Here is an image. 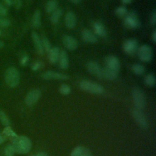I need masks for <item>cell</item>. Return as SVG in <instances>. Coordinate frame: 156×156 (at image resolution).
<instances>
[{"instance_id": "obj_1", "label": "cell", "mask_w": 156, "mask_h": 156, "mask_svg": "<svg viewBox=\"0 0 156 156\" xmlns=\"http://www.w3.org/2000/svg\"><path fill=\"white\" fill-rule=\"evenodd\" d=\"M12 146L15 152L19 154H27L32 148L30 140L26 136H17L13 140Z\"/></svg>"}, {"instance_id": "obj_2", "label": "cell", "mask_w": 156, "mask_h": 156, "mask_svg": "<svg viewBox=\"0 0 156 156\" xmlns=\"http://www.w3.org/2000/svg\"><path fill=\"white\" fill-rule=\"evenodd\" d=\"M5 83L11 88L16 87L18 85L20 80V75L18 70L13 66L9 67L4 74Z\"/></svg>"}, {"instance_id": "obj_3", "label": "cell", "mask_w": 156, "mask_h": 156, "mask_svg": "<svg viewBox=\"0 0 156 156\" xmlns=\"http://www.w3.org/2000/svg\"><path fill=\"white\" fill-rule=\"evenodd\" d=\"M79 87L85 91L96 94H102L104 91V88L102 85L87 80H82L79 83Z\"/></svg>"}, {"instance_id": "obj_4", "label": "cell", "mask_w": 156, "mask_h": 156, "mask_svg": "<svg viewBox=\"0 0 156 156\" xmlns=\"http://www.w3.org/2000/svg\"><path fill=\"white\" fill-rule=\"evenodd\" d=\"M124 24L127 29L130 30L139 28L141 26V23L137 13L135 11L128 12L124 16Z\"/></svg>"}, {"instance_id": "obj_5", "label": "cell", "mask_w": 156, "mask_h": 156, "mask_svg": "<svg viewBox=\"0 0 156 156\" xmlns=\"http://www.w3.org/2000/svg\"><path fill=\"white\" fill-rule=\"evenodd\" d=\"M136 54L138 58L143 62H149L152 60L154 56L152 48L147 44H143L138 47Z\"/></svg>"}, {"instance_id": "obj_6", "label": "cell", "mask_w": 156, "mask_h": 156, "mask_svg": "<svg viewBox=\"0 0 156 156\" xmlns=\"http://www.w3.org/2000/svg\"><path fill=\"white\" fill-rule=\"evenodd\" d=\"M132 96L135 108L142 110L146 104V97L144 92L139 88H134L132 91Z\"/></svg>"}, {"instance_id": "obj_7", "label": "cell", "mask_w": 156, "mask_h": 156, "mask_svg": "<svg viewBox=\"0 0 156 156\" xmlns=\"http://www.w3.org/2000/svg\"><path fill=\"white\" fill-rule=\"evenodd\" d=\"M138 48V41L134 38L126 40L122 44L124 52L128 55L133 56L136 54Z\"/></svg>"}, {"instance_id": "obj_8", "label": "cell", "mask_w": 156, "mask_h": 156, "mask_svg": "<svg viewBox=\"0 0 156 156\" xmlns=\"http://www.w3.org/2000/svg\"><path fill=\"white\" fill-rule=\"evenodd\" d=\"M132 115L138 126L142 129H147L148 127V121L146 115L143 112L142 110L134 108L132 110Z\"/></svg>"}, {"instance_id": "obj_9", "label": "cell", "mask_w": 156, "mask_h": 156, "mask_svg": "<svg viewBox=\"0 0 156 156\" xmlns=\"http://www.w3.org/2000/svg\"><path fill=\"white\" fill-rule=\"evenodd\" d=\"M105 67L119 72L120 69V62L117 57L113 55H108L105 58Z\"/></svg>"}, {"instance_id": "obj_10", "label": "cell", "mask_w": 156, "mask_h": 156, "mask_svg": "<svg viewBox=\"0 0 156 156\" xmlns=\"http://www.w3.org/2000/svg\"><path fill=\"white\" fill-rule=\"evenodd\" d=\"M87 69L92 75L102 79L103 68H102L98 63L93 61L88 62L87 63Z\"/></svg>"}, {"instance_id": "obj_11", "label": "cell", "mask_w": 156, "mask_h": 156, "mask_svg": "<svg viewBox=\"0 0 156 156\" xmlns=\"http://www.w3.org/2000/svg\"><path fill=\"white\" fill-rule=\"evenodd\" d=\"M41 96V92L38 89H34L30 90L27 94L26 98H25V102L26 104L29 105L31 106L35 104L40 99Z\"/></svg>"}, {"instance_id": "obj_12", "label": "cell", "mask_w": 156, "mask_h": 156, "mask_svg": "<svg viewBox=\"0 0 156 156\" xmlns=\"http://www.w3.org/2000/svg\"><path fill=\"white\" fill-rule=\"evenodd\" d=\"M62 42L65 48L69 51L75 50L78 46V42L76 39L68 35H65L63 36Z\"/></svg>"}, {"instance_id": "obj_13", "label": "cell", "mask_w": 156, "mask_h": 156, "mask_svg": "<svg viewBox=\"0 0 156 156\" xmlns=\"http://www.w3.org/2000/svg\"><path fill=\"white\" fill-rule=\"evenodd\" d=\"M41 76L43 79L46 80H66L68 79V76L66 74L52 71H46Z\"/></svg>"}, {"instance_id": "obj_14", "label": "cell", "mask_w": 156, "mask_h": 156, "mask_svg": "<svg viewBox=\"0 0 156 156\" xmlns=\"http://www.w3.org/2000/svg\"><path fill=\"white\" fill-rule=\"evenodd\" d=\"M32 39L33 41V43L35 46V49L37 52V53L40 55H43L44 54V49L43 48V46H42V43H41V40L40 38L39 35H38V34L35 32L33 31L32 32Z\"/></svg>"}, {"instance_id": "obj_15", "label": "cell", "mask_w": 156, "mask_h": 156, "mask_svg": "<svg viewBox=\"0 0 156 156\" xmlns=\"http://www.w3.org/2000/svg\"><path fill=\"white\" fill-rule=\"evenodd\" d=\"M81 35L82 40L87 43H95L98 41L96 35L90 30L84 29L82 32Z\"/></svg>"}, {"instance_id": "obj_16", "label": "cell", "mask_w": 156, "mask_h": 156, "mask_svg": "<svg viewBox=\"0 0 156 156\" xmlns=\"http://www.w3.org/2000/svg\"><path fill=\"white\" fill-rule=\"evenodd\" d=\"M58 65L62 69H66L69 66V59L66 52L65 50L60 51V54L58 59Z\"/></svg>"}, {"instance_id": "obj_17", "label": "cell", "mask_w": 156, "mask_h": 156, "mask_svg": "<svg viewBox=\"0 0 156 156\" xmlns=\"http://www.w3.org/2000/svg\"><path fill=\"white\" fill-rule=\"evenodd\" d=\"M93 33L99 37H104L107 35L106 29L103 25L102 23L101 22H95L93 24Z\"/></svg>"}, {"instance_id": "obj_18", "label": "cell", "mask_w": 156, "mask_h": 156, "mask_svg": "<svg viewBox=\"0 0 156 156\" xmlns=\"http://www.w3.org/2000/svg\"><path fill=\"white\" fill-rule=\"evenodd\" d=\"M65 26L68 29H73L76 24V17L74 13L68 12L65 17Z\"/></svg>"}, {"instance_id": "obj_19", "label": "cell", "mask_w": 156, "mask_h": 156, "mask_svg": "<svg viewBox=\"0 0 156 156\" xmlns=\"http://www.w3.org/2000/svg\"><path fill=\"white\" fill-rule=\"evenodd\" d=\"M71 156H91L90 151L83 146H77L71 152Z\"/></svg>"}, {"instance_id": "obj_20", "label": "cell", "mask_w": 156, "mask_h": 156, "mask_svg": "<svg viewBox=\"0 0 156 156\" xmlns=\"http://www.w3.org/2000/svg\"><path fill=\"white\" fill-rule=\"evenodd\" d=\"M60 49L58 47L54 46L52 48L48 53V59L49 62L52 64H54L58 62L59 54H60Z\"/></svg>"}, {"instance_id": "obj_21", "label": "cell", "mask_w": 156, "mask_h": 156, "mask_svg": "<svg viewBox=\"0 0 156 156\" xmlns=\"http://www.w3.org/2000/svg\"><path fill=\"white\" fill-rule=\"evenodd\" d=\"M118 73L119 72L112 70L107 67H105V68H103L102 79L110 80H114L118 77Z\"/></svg>"}, {"instance_id": "obj_22", "label": "cell", "mask_w": 156, "mask_h": 156, "mask_svg": "<svg viewBox=\"0 0 156 156\" xmlns=\"http://www.w3.org/2000/svg\"><path fill=\"white\" fill-rule=\"evenodd\" d=\"M58 8L57 0H48L45 5V11L48 13H52Z\"/></svg>"}, {"instance_id": "obj_23", "label": "cell", "mask_w": 156, "mask_h": 156, "mask_svg": "<svg viewBox=\"0 0 156 156\" xmlns=\"http://www.w3.org/2000/svg\"><path fill=\"white\" fill-rule=\"evenodd\" d=\"M41 12L39 10H37L34 13L32 18V24L34 27H39L41 23Z\"/></svg>"}, {"instance_id": "obj_24", "label": "cell", "mask_w": 156, "mask_h": 156, "mask_svg": "<svg viewBox=\"0 0 156 156\" xmlns=\"http://www.w3.org/2000/svg\"><path fill=\"white\" fill-rule=\"evenodd\" d=\"M62 15V10L60 8H57L55 11H54L51 15L50 20L52 24H56L59 20L60 19Z\"/></svg>"}, {"instance_id": "obj_25", "label": "cell", "mask_w": 156, "mask_h": 156, "mask_svg": "<svg viewBox=\"0 0 156 156\" xmlns=\"http://www.w3.org/2000/svg\"><path fill=\"white\" fill-rule=\"evenodd\" d=\"M132 71L136 75H143L145 72L144 66L140 63H135L131 66Z\"/></svg>"}, {"instance_id": "obj_26", "label": "cell", "mask_w": 156, "mask_h": 156, "mask_svg": "<svg viewBox=\"0 0 156 156\" xmlns=\"http://www.w3.org/2000/svg\"><path fill=\"white\" fill-rule=\"evenodd\" d=\"M144 82L146 85L151 87H154L156 83L155 75L152 73H149L147 74L144 79Z\"/></svg>"}, {"instance_id": "obj_27", "label": "cell", "mask_w": 156, "mask_h": 156, "mask_svg": "<svg viewBox=\"0 0 156 156\" xmlns=\"http://www.w3.org/2000/svg\"><path fill=\"white\" fill-rule=\"evenodd\" d=\"M0 121L5 127L10 126V121L9 118L5 113V112L2 111L0 112Z\"/></svg>"}, {"instance_id": "obj_28", "label": "cell", "mask_w": 156, "mask_h": 156, "mask_svg": "<svg viewBox=\"0 0 156 156\" xmlns=\"http://www.w3.org/2000/svg\"><path fill=\"white\" fill-rule=\"evenodd\" d=\"M127 13V8L124 6H119L115 9V14L119 17L125 16Z\"/></svg>"}, {"instance_id": "obj_29", "label": "cell", "mask_w": 156, "mask_h": 156, "mask_svg": "<svg viewBox=\"0 0 156 156\" xmlns=\"http://www.w3.org/2000/svg\"><path fill=\"white\" fill-rule=\"evenodd\" d=\"M41 40V43H42V46L44 51H45L46 52H48L50 51V49L52 48L51 44L49 40L46 37H43Z\"/></svg>"}, {"instance_id": "obj_30", "label": "cell", "mask_w": 156, "mask_h": 156, "mask_svg": "<svg viewBox=\"0 0 156 156\" xmlns=\"http://www.w3.org/2000/svg\"><path fill=\"white\" fill-rule=\"evenodd\" d=\"M2 133L6 135V136H10V137H12L13 138L16 137L18 135L17 134L10 128V126H7L5 127L4 130H3V132Z\"/></svg>"}, {"instance_id": "obj_31", "label": "cell", "mask_w": 156, "mask_h": 156, "mask_svg": "<svg viewBox=\"0 0 156 156\" xmlns=\"http://www.w3.org/2000/svg\"><path fill=\"white\" fill-rule=\"evenodd\" d=\"M59 91L63 95H68L71 93V88L68 85L63 84L60 87Z\"/></svg>"}, {"instance_id": "obj_32", "label": "cell", "mask_w": 156, "mask_h": 156, "mask_svg": "<svg viewBox=\"0 0 156 156\" xmlns=\"http://www.w3.org/2000/svg\"><path fill=\"white\" fill-rule=\"evenodd\" d=\"M14 153H15V150L12 144H9L5 147L4 156H13Z\"/></svg>"}, {"instance_id": "obj_33", "label": "cell", "mask_w": 156, "mask_h": 156, "mask_svg": "<svg viewBox=\"0 0 156 156\" xmlns=\"http://www.w3.org/2000/svg\"><path fill=\"white\" fill-rule=\"evenodd\" d=\"M10 25V21L9 20L5 19L2 16H0V26L1 27H6L9 26Z\"/></svg>"}, {"instance_id": "obj_34", "label": "cell", "mask_w": 156, "mask_h": 156, "mask_svg": "<svg viewBox=\"0 0 156 156\" xmlns=\"http://www.w3.org/2000/svg\"><path fill=\"white\" fill-rule=\"evenodd\" d=\"M42 66H43V63L40 61H37L32 64L31 68L33 71H35L40 69Z\"/></svg>"}, {"instance_id": "obj_35", "label": "cell", "mask_w": 156, "mask_h": 156, "mask_svg": "<svg viewBox=\"0 0 156 156\" xmlns=\"http://www.w3.org/2000/svg\"><path fill=\"white\" fill-rule=\"evenodd\" d=\"M29 61V57L27 54H24L20 60V64L22 66H26L27 65L28 62Z\"/></svg>"}, {"instance_id": "obj_36", "label": "cell", "mask_w": 156, "mask_h": 156, "mask_svg": "<svg viewBox=\"0 0 156 156\" xmlns=\"http://www.w3.org/2000/svg\"><path fill=\"white\" fill-rule=\"evenodd\" d=\"M149 21H150V24L152 26H155L156 24V11H155V10H154L153 12H152Z\"/></svg>"}, {"instance_id": "obj_37", "label": "cell", "mask_w": 156, "mask_h": 156, "mask_svg": "<svg viewBox=\"0 0 156 156\" xmlns=\"http://www.w3.org/2000/svg\"><path fill=\"white\" fill-rule=\"evenodd\" d=\"M12 5L16 9H20L22 6V1L21 0H11Z\"/></svg>"}, {"instance_id": "obj_38", "label": "cell", "mask_w": 156, "mask_h": 156, "mask_svg": "<svg viewBox=\"0 0 156 156\" xmlns=\"http://www.w3.org/2000/svg\"><path fill=\"white\" fill-rule=\"evenodd\" d=\"M7 13V10L6 8L0 2V16H5Z\"/></svg>"}, {"instance_id": "obj_39", "label": "cell", "mask_w": 156, "mask_h": 156, "mask_svg": "<svg viewBox=\"0 0 156 156\" xmlns=\"http://www.w3.org/2000/svg\"><path fill=\"white\" fill-rule=\"evenodd\" d=\"M151 38H152V41L155 43L156 42V30H154V32H153L152 34Z\"/></svg>"}, {"instance_id": "obj_40", "label": "cell", "mask_w": 156, "mask_h": 156, "mask_svg": "<svg viewBox=\"0 0 156 156\" xmlns=\"http://www.w3.org/2000/svg\"><path fill=\"white\" fill-rule=\"evenodd\" d=\"M2 1H4V2L7 6H11V5H12L11 0H2Z\"/></svg>"}, {"instance_id": "obj_41", "label": "cell", "mask_w": 156, "mask_h": 156, "mask_svg": "<svg viewBox=\"0 0 156 156\" xmlns=\"http://www.w3.org/2000/svg\"><path fill=\"white\" fill-rule=\"evenodd\" d=\"M34 156H48V155L45 152H39V153L37 154L36 155H35Z\"/></svg>"}, {"instance_id": "obj_42", "label": "cell", "mask_w": 156, "mask_h": 156, "mask_svg": "<svg viewBox=\"0 0 156 156\" xmlns=\"http://www.w3.org/2000/svg\"><path fill=\"white\" fill-rule=\"evenodd\" d=\"M4 141H5V137L0 133V144L3 143L4 142Z\"/></svg>"}, {"instance_id": "obj_43", "label": "cell", "mask_w": 156, "mask_h": 156, "mask_svg": "<svg viewBox=\"0 0 156 156\" xmlns=\"http://www.w3.org/2000/svg\"><path fill=\"white\" fill-rule=\"evenodd\" d=\"M121 1L124 4H128L131 3L132 0H121Z\"/></svg>"}, {"instance_id": "obj_44", "label": "cell", "mask_w": 156, "mask_h": 156, "mask_svg": "<svg viewBox=\"0 0 156 156\" xmlns=\"http://www.w3.org/2000/svg\"><path fill=\"white\" fill-rule=\"evenodd\" d=\"M72 3L74 4H78L80 3V0H69Z\"/></svg>"}, {"instance_id": "obj_45", "label": "cell", "mask_w": 156, "mask_h": 156, "mask_svg": "<svg viewBox=\"0 0 156 156\" xmlns=\"http://www.w3.org/2000/svg\"><path fill=\"white\" fill-rule=\"evenodd\" d=\"M4 46V42H2V41L0 40V49H1V48H2Z\"/></svg>"}, {"instance_id": "obj_46", "label": "cell", "mask_w": 156, "mask_h": 156, "mask_svg": "<svg viewBox=\"0 0 156 156\" xmlns=\"http://www.w3.org/2000/svg\"><path fill=\"white\" fill-rule=\"evenodd\" d=\"M1 35V30H0V35Z\"/></svg>"}]
</instances>
